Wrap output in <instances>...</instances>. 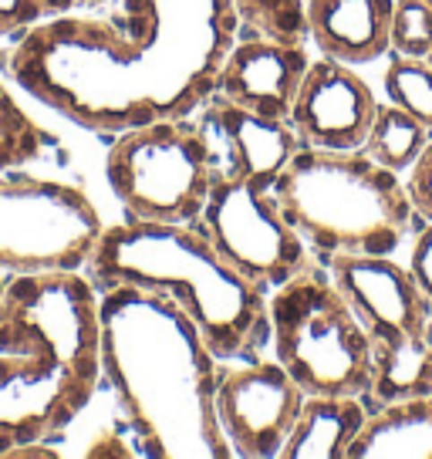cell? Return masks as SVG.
Segmentation results:
<instances>
[{
    "label": "cell",
    "instance_id": "5",
    "mask_svg": "<svg viewBox=\"0 0 432 459\" xmlns=\"http://www.w3.org/2000/svg\"><path fill=\"white\" fill-rule=\"evenodd\" d=\"M274 196L321 257H392L416 227L402 176L361 149L332 152L301 145L277 176Z\"/></svg>",
    "mask_w": 432,
    "mask_h": 459
},
{
    "label": "cell",
    "instance_id": "27",
    "mask_svg": "<svg viewBox=\"0 0 432 459\" xmlns=\"http://www.w3.org/2000/svg\"><path fill=\"white\" fill-rule=\"evenodd\" d=\"M4 287H7V277H4V271H0V294H4Z\"/></svg>",
    "mask_w": 432,
    "mask_h": 459
},
{
    "label": "cell",
    "instance_id": "26",
    "mask_svg": "<svg viewBox=\"0 0 432 459\" xmlns=\"http://www.w3.org/2000/svg\"><path fill=\"white\" fill-rule=\"evenodd\" d=\"M409 271L419 281L426 301L432 307V223L419 227L416 240H412V254H409Z\"/></svg>",
    "mask_w": 432,
    "mask_h": 459
},
{
    "label": "cell",
    "instance_id": "21",
    "mask_svg": "<svg viewBox=\"0 0 432 459\" xmlns=\"http://www.w3.org/2000/svg\"><path fill=\"white\" fill-rule=\"evenodd\" d=\"M250 30L277 41H307V0H233Z\"/></svg>",
    "mask_w": 432,
    "mask_h": 459
},
{
    "label": "cell",
    "instance_id": "6",
    "mask_svg": "<svg viewBox=\"0 0 432 459\" xmlns=\"http://www.w3.org/2000/svg\"><path fill=\"white\" fill-rule=\"evenodd\" d=\"M274 359L304 395H361L372 382V338L332 277L315 271L271 294Z\"/></svg>",
    "mask_w": 432,
    "mask_h": 459
},
{
    "label": "cell",
    "instance_id": "12",
    "mask_svg": "<svg viewBox=\"0 0 432 459\" xmlns=\"http://www.w3.org/2000/svg\"><path fill=\"white\" fill-rule=\"evenodd\" d=\"M328 277L345 294L372 342L432 334V307L409 267L392 257H328Z\"/></svg>",
    "mask_w": 432,
    "mask_h": 459
},
{
    "label": "cell",
    "instance_id": "2",
    "mask_svg": "<svg viewBox=\"0 0 432 459\" xmlns=\"http://www.w3.org/2000/svg\"><path fill=\"white\" fill-rule=\"evenodd\" d=\"M99 338L101 378L139 439V453L237 456L216 416L220 359L173 298L129 284L99 290Z\"/></svg>",
    "mask_w": 432,
    "mask_h": 459
},
{
    "label": "cell",
    "instance_id": "9",
    "mask_svg": "<svg viewBox=\"0 0 432 459\" xmlns=\"http://www.w3.org/2000/svg\"><path fill=\"white\" fill-rule=\"evenodd\" d=\"M196 227L237 271L267 290L311 271L307 240L284 216L274 189L250 183H213Z\"/></svg>",
    "mask_w": 432,
    "mask_h": 459
},
{
    "label": "cell",
    "instance_id": "16",
    "mask_svg": "<svg viewBox=\"0 0 432 459\" xmlns=\"http://www.w3.org/2000/svg\"><path fill=\"white\" fill-rule=\"evenodd\" d=\"M372 416L361 395H304V405L281 459H348V446L359 439Z\"/></svg>",
    "mask_w": 432,
    "mask_h": 459
},
{
    "label": "cell",
    "instance_id": "19",
    "mask_svg": "<svg viewBox=\"0 0 432 459\" xmlns=\"http://www.w3.org/2000/svg\"><path fill=\"white\" fill-rule=\"evenodd\" d=\"M432 143V129H426L419 118L399 108V105H378L372 118V129L361 143V152L372 156L378 166L392 172H409L416 166V159L426 152Z\"/></svg>",
    "mask_w": 432,
    "mask_h": 459
},
{
    "label": "cell",
    "instance_id": "17",
    "mask_svg": "<svg viewBox=\"0 0 432 459\" xmlns=\"http://www.w3.org/2000/svg\"><path fill=\"white\" fill-rule=\"evenodd\" d=\"M432 459V392L389 402L372 416L348 446V459Z\"/></svg>",
    "mask_w": 432,
    "mask_h": 459
},
{
    "label": "cell",
    "instance_id": "14",
    "mask_svg": "<svg viewBox=\"0 0 432 459\" xmlns=\"http://www.w3.org/2000/svg\"><path fill=\"white\" fill-rule=\"evenodd\" d=\"M307 48L294 41H277L264 34L237 38L220 68L216 95L244 105L264 118H290L298 88L307 74Z\"/></svg>",
    "mask_w": 432,
    "mask_h": 459
},
{
    "label": "cell",
    "instance_id": "20",
    "mask_svg": "<svg viewBox=\"0 0 432 459\" xmlns=\"http://www.w3.org/2000/svg\"><path fill=\"white\" fill-rule=\"evenodd\" d=\"M385 95L392 105L405 108L426 129H432V65L426 57H405L392 51L385 68Z\"/></svg>",
    "mask_w": 432,
    "mask_h": 459
},
{
    "label": "cell",
    "instance_id": "11",
    "mask_svg": "<svg viewBox=\"0 0 432 459\" xmlns=\"http://www.w3.org/2000/svg\"><path fill=\"white\" fill-rule=\"evenodd\" d=\"M200 126L213 183H250L260 189H274L290 156L301 149V139L284 118H264L237 101L216 95L200 108Z\"/></svg>",
    "mask_w": 432,
    "mask_h": 459
},
{
    "label": "cell",
    "instance_id": "1",
    "mask_svg": "<svg viewBox=\"0 0 432 459\" xmlns=\"http://www.w3.org/2000/svg\"><path fill=\"white\" fill-rule=\"evenodd\" d=\"M240 28L233 0H118L21 34L11 74L78 129L118 135L200 112Z\"/></svg>",
    "mask_w": 432,
    "mask_h": 459
},
{
    "label": "cell",
    "instance_id": "8",
    "mask_svg": "<svg viewBox=\"0 0 432 459\" xmlns=\"http://www.w3.org/2000/svg\"><path fill=\"white\" fill-rule=\"evenodd\" d=\"M105 233L95 203L72 183L0 172V271H82Z\"/></svg>",
    "mask_w": 432,
    "mask_h": 459
},
{
    "label": "cell",
    "instance_id": "10",
    "mask_svg": "<svg viewBox=\"0 0 432 459\" xmlns=\"http://www.w3.org/2000/svg\"><path fill=\"white\" fill-rule=\"evenodd\" d=\"M301 405V385L277 359H246V365H220L216 416L237 456H281V446L288 443Z\"/></svg>",
    "mask_w": 432,
    "mask_h": 459
},
{
    "label": "cell",
    "instance_id": "13",
    "mask_svg": "<svg viewBox=\"0 0 432 459\" xmlns=\"http://www.w3.org/2000/svg\"><path fill=\"white\" fill-rule=\"evenodd\" d=\"M375 108L378 99L368 82L345 61L321 55L307 65L288 122L307 149L351 152L372 129Z\"/></svg>",
    "mask_w": 432,
    "mask_h": 459
},
{
    "label": "cell",
    "instance_id": "22",
    "mask_svg": "<svg viewBox=\"0 0 432 459\" xmlns=\"http://www.w3.org/2000/svg\"><path fill=\"white\" fill-rule=\"evenodd\" d=\"M41 156V129L34 126L11 88L0 82V172L21 169Z\"/></svg>",
    "mask_w": 432,
    "mask_h": 459
},
{
    "label": "cell",
    "instance_id": "29",
    "mask_svg": "<svg viewBox=\"0 0 432 459\" xmlns=\"http://www.w3.org/2000/svg\"><path fill=\"white\" fill-rule=\"evenodd\" d=\"M426 4H429V7H432V0H426Z\"/></svg>",
    "mask_w": 432,
    "mask_h": 459
},
{
    "label": "cell",
    "instance_id": "18",
    "mask_svg": "<svg viewBox=\"0 0 432 459\" xmlns=\"http://www.w3.org/2000/svg\"><path fill=\"white\" fill-rule=\"evenodd\" d=\"M432 392V334L372 342V382L365 392L368 409L416 399Z\"/></svg>",
    "mask_w": 432,
    "mask_h": 459
},
{
    "label": "cell",
    "instance_id": "7",
    "mask_svg": "<svg viewBox=\"0 0 432 459\" xmlns=\"http://www.w3.org/2000/svg\"><path fill=\"white\" fill-rule=\"evenodd\" d=\"M105 179L135 220L196 223L213 189L210 149L196 122L159 118L116 135Z\"/></svg>",
    "mask_w": 432,
    "mask_h": 459
},
{
    "label": "cell",
    "instance_id": "3",
    "mask_svg": "<svg viewBox=\"0 0 432 459\" xmlns=\"http://www.w3.org/2000/svg\"><path fill=\"white\" fill-rule=\"evenodd\" d=\"M99 382V290L88 273H11L0 294V456L68 429Z\"/></svg>",
    "mask_w": 432,
    "mask_h": 459
},
{
    "label": "cell",
    "instance_id": "24",
    "mask_svg": "<svg viewBox=\"0 0 432 459\" xmlns=\"http://www.w3.org/2000/svg\"><path fill=\"white\" fill-rule=\"evenodd\" d=\"M432 48V7L426 0H395L392 4L389 51L405 57H426Z\"/></svg>",
    "mask_w": 432,
    "mask_h": 459
},
{
    "label": "cell",
    "instance_id": "23",
    "mask_svg": "<svg viewBox=\"0 0 432 459\" xmlns=\"http://www.w3.org/2000/svg\"><path fill=\"white\" fill-rule=\"evenodd\" d=\"M105 4L112 0H0V38H17L55 17L99 11Z\"/></svg>",
    "mask_w": 432,
    "mask_h": 459
},
{
    "label": "cell",
    "instance_id": "4",
    "mask_svg": "<svg viewBox=\"0 0 432 459\" xmlns=\"http://www.w3.org/2000/svg\"><path fill=\"white\" fill-rule=\"evenodd\" d=\"M85 273L95 290L129 284L173 298L220 361L257 359L271 344L267 287L237 271L196 223L129 216L105 227Z\"/></svg>",
    "mask_w": 432,
    "mask_h": 459
},
{
    "label": "cell",
    "instance_id": "28",
    "mask_svg": "<svg viewBox=\"0 0 432 459\" xmlns=\"http://www.w3.org/2000/svg\"><path fill=\"white\" fill-rule=\"evenodd\" d=\"M426 61H429V65H432V48H429V55H426Z\"/></svg>",
    "mask_w": 432,
    "mask_h": 459
},
{
    "label": "cell",
    "instance_id": "15",
    "mask_svg": "<svg viewBox=\"0 0 432 459\" xmlns=\"http://www.w3.org/2000/svg\"><path fill=\"white\" fill-rule=\"evenodd\" d=\"M395 0H307V38L324 57L368 65L389 51Z\"/></svg>",
    "mask_w": 432,
    "mask_h": 459
},
{
    "label": "cell",
    "instance_id": "25",
    "mask_svg": "<svg viewBox=\"0 0 432 459\" xmlns=\"http://www.w3.org/2000/svg\"><path fill=\"white\" fill-rule=\"evenodd\" d=\"M405 189H409V200H412V210H416L419 220L432 223V143L416 159V166L409 169Z\"/></svg>",
    "mask_w": 432,
    "mask_h": 459
}]
</instances>
